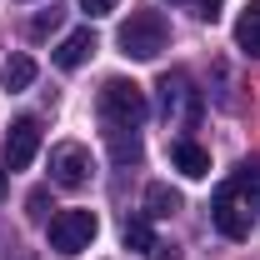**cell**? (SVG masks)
<instances>
[{
  "label": "cell",
  "mask_w": 260,
  "mask_h": 260,
  "mask_svg": "<svg viewBox=\"0 0 260 260\" xmlns=\"http://www.w3.org/2000/svg\"><path fill=\"white\" fill-rule=\"evenodd\" d=\"M95 110H100V125L105 130H140L145 125V115H150V100L145 90L135 85V80H105L95 95Z\"/></svg>",
  "instance_id": "obj_1"
},
{
  "label": "cell",
  "mask_w": 260,
  "mask_h": 260,
  "mask_svg": "<svg viewBox=\"0 0 260 260\" xmlns=\"http://www.w3.org/2000/svg\"><path fill=\"white\" fill-rule=\"evenodd\" d=\"M165 40H170V25L160 10H130V20L115 30V45L130 60H155L165 50Z\"/></svg>",
  "instance_id": "obj_2"
},
{
  "label": "cell",
  "mask_w": 260,
  "mask_h": 260,
  "mask_svg": "<svg viewBox=\"0 0 260 260\" xmlns=\"http://www.w3.org/2000/svg\"><path fill=\"white\" fill-rule=\"evenodd\" d=\"M160 115H165V125H180V130L200 125L205 95L195 90V80L185 75V70H165L160 75Z\"/></svg>",
  "instance_id": "obj_3"
},
{
  "label": "cell",
  "mask_w": 260,
  "mask_h": 260,
  "mask_svg": "<svg viewBox=\"0 0 260 260\" xmlns=\"http://www.w3.org/2000/svg\"><path fill=\"white\" fill-rule=\"evenodd\" d=\"M95 235H100L95 210H60V215L50 220V250H60V255H80V250H90Z\"/></svg>",
  "instance_id": "obj_4"
},
{
  "label": "cell",
  "mask_w": 260,
  "mask_h": 260,
  "mask_svg": "<svg viewBox=\"0 0 260 260\" xmlns=\"http://www.w3.org/2000/svg\"><path fill=\"white\" fill-rule=\"evenodd\" d=\"M210 220H215V230H220L225 240H245V235H250V205H245L240 180L215 190V200H210Z\"/></svg>",
  "instance_id": "obj_5"
},
{
  "label": "cell",
  "mask_w": 260,
  "mask_h": 260,
  "mask_svg": "<svg viewBox=\"0 0 260 260\" xmlns=\"http://www.w3.org/2000/svg\"><path fill=\"white\" fill-rule=\"evenodd\" d=\"M50 180H55L60 190H80V185L90 180V150L75 145V140L55 145V150H50Z\"/></svg>",
  "instance_id": "obj_6"
},
{
  "label": "cell",
  "mask_w": 260,
  "mask_h": 260,
  "mask_svg": "<svg viewBox=\"0 0 260 260\" xmlns=\"http://www.w3.org/2000/svg\"><path fill=\"white\" fill-rule=\"evenodd\" d=\"M35 150H40V120L20 115L15 125L5 130V170H25L35 160Z\"/></svg>",
  "instance_id": "obj_7"
},
{
  "label": "cell",
  "mask_w": 260,
  "mask_h": 260,
  "mask_svg": "<svg viewBox=\"0 0 260 260\" xmlns=\"http://www.w3.org/2000/svg\"><path fill=\"white\" fill-rule=\"evenodd\" d=\"M170 160H175L180 175H190V180H205V175H210V150H205V145H195L190 135H180V140L170 145Z\"/></svg>",
  "instance_id": "obj_8"
},
{
  "label": "cell",
  "mask_w": 260,
  "mask_h": 260,
  "mask_svg": "<svg viewBox=\"0 0 260 260\" xmlns=\"http://www.w3.org/2000/svg\"><path fill=\"white\" fill-rule=\"evenodd\" d=\"M90 55H95V30H90V25H85V30H70L60 45H55V65H60V70H80Z\"/></svg>",
  "instance_id": "obj_9"
},
{
  "label": "cell",
  "mask_w": 260,
  "mask_h": 260,
  "mask_svg": "<svg viewBox=\"0 0 260 260\" xmlns=\"http://www.w3.org/2000/svg\"><path fill=\"white\" fill-rule=\"evenodd\" d=\"M235 45L260 60V0H250V5L235 15Z\"/></svg>",
  "instance_id": "obj_10"
},
{
  "label": "cell",
  "mask_w": 260,
  "mask_h": 260,
  "mask_svg": "<svg viewBox=\"0 0 260 260\" xmlns=\"http://www.w3.org/2000/svg\"><path fill=\"white\" fill-rule=\"evenodd\" d=\"M175 210H180V190H170L165 180L145 185V215H150V220H170Z\"/></svg>",
  "instance_id": "obj_11"
},
{
  "label": "cell",
  "mask_w": 260,
  "mask_h": 260,
  "mask_svg": "<svg viewBox=\"0 0 260 260\" xmlns=\"http://www.w3.org/2000/svg\"><path fill=\"white\" fill-rule=\"evenodd\" d=\"M110 140V160L115 165H140V135L135 130H105Z\"/></svg>",
  "instance_id": "obj_12"
},
{
  "label": "cell",
  "mask_w": 260,
  "mask_h": 260,
  "mask_svg": "<svg viewBox=\"0 0 260 260\" xmlns=\"http://www.w3.org/2000/svg\"><path fill=\"white\" fill-rule=\"evenodd\" d=\"M120 240H125V250H155V230H150V215H130L125 230H120Z\"/></svg>",
  "instance_id": "obj_13"
},
{
  "label": "cell",
  "mask_w": 260,
  "mask_h": 260,
  "mask_svg": "<svg viewBox=\"0 0 260 260\" xmlns=\"http://www.w3.org/2000/svg\"><path fill=\"white\" fill-rule=\"evenodd\" d=\"M30 80H35V60L30 55H10V60H5V70H0V85H5V90H25Z\"/></svg>",
  "instance_id": "obj_14"
},
{
  "label": "cell",
  "mask_w": 260,
  "mask_h": 260,
  "mask_svg": "<svg viewBox=\"0 0 260 260\" xmlns=\"http://www.w3.org/2000/svg\"><path fill=\"white\" fill-rule=\"evenodd\" d=\"M60 20H65V10H60V5H50V10H40V15L30 20V35H35V40H45V35L55 30Z\"/></svg>",
  "instance_id": "obj_15"
},
{
  "label": "cell",
  "mask_w": 260,
  "mask_h": 260,
  "mask_svg": "<svg viewBox=\"0 0 260 260\" xmlns=\"http://www.w3.org/2000/svg\"><path fill=\"white\" fill-rule=\"evenodd\" d=\"M175 5H190L200 20H215V15H220V0H175Z\"/></svg>",
  "instance_id": "obj_16"
},
{
  "label": "cell",
  "mask_w": 260,
  "mask_h": 260,
  "mask_svg": "<svg viewBox=\"0 0 260 260\" xmlns=\"http://www.w3.org/2000/svg\"><path fill=\"white\" fill-rule=\"evenodd\" d=\"M115 5H120V0H80V10H85L90 20H95V15H110Z\"/></svg>",
  "instance_id": "obj_17"
},
{
  "label": "cell",
  "mask_w": 260,
  "mask_h": 260,
  "mask_svg": "<svg viewBox=\"0 0 260 260\" xmlns=\"http://www.w3.org/2000/svg\"><path fill=\"white\" fill-rule=\"evenodd\" d=\"M25 205H30V220H45V205H50V195H45V190H30V200H25Z\"/></svg>",
  "instance_id": "obj_18"
},
{
  "label": "cell",
  "mask_w": 260,
  "mask_h": 260,
  "mask_svg": "<svg viewBox=\"0 0 260 260\" xmlns=\"http://www.w3.org/2000/svg\"><path fill=\"white\" fill-rule=\"evenodd\" d=\"M150 260H180V245H160V240H155V250H150Z\"/></svg>",
  "instance_id": "obj_19"
},
{
  "label": "cell",
  "mask_w": 260,
  "mask_h": 260,
  "mask_svg": "<svg viewBox=\"0 0 260 260\" xmlns=\"http://www.w3.org/2000/svg\"><path fill=\"white\" fill-rule=\"evenodd\" d=\"M240 190H245V205H250V210H260V185H240Z\"/></svg>",
  "instance_id": "obj_20"
},
{
  "label": "cell",
  "mask_w": 260,
  "mask_h": 260,
  "mask_svg": "<svg viewBox=\"0 0 260 260\" xmlns=\"http://www.w3.org/2000/svg\"><path fill=\"white\" fill-rule=\"evenodd\" d=\"M0 200H5V165H0Z\"/></svg>",
  "instance_id": "obj_21"
}]
</instances>
